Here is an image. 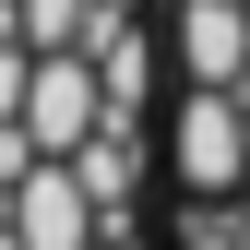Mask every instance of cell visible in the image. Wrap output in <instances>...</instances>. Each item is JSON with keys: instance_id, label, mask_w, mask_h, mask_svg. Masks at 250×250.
Returning <instances> with one entry per match:
<instances>
[{"instance_id": "8992f818", "label": "cell", "mask_w": 250, "mask_h": 250, "mask_svg": "<svg viewBox=\"0 0 250 250\" xmlns=\"http://www.w3.org/2000/svg\"><path fill=\"white\" fill-rule=\"evenodd\" d=\"M107 0H12V36L36 48V60H96V36H107Z\"/></svg>"}, {"instance_id": "7a4b0ae2", "label": "cell", "mask_w": 250, "mask_h": 250, "mask_svg": "<svg viewBox=\"0 0 250 250\" xmlns=\"http://www.w3.org/2000/svg\"><path fill=\"white\" fill-rule=\"evenodd\" d=\"M167 60L191 96H238L250 83V0H179L167 12Z\"/></svg>"}, {"instance_id": "9c48e42d", "label": "cell", "mask_w": 250, "mask_h": 250, "mask_svg": "<svg viewBox=\"0 0 250 250\" xmlns=\"http://www.w3.org/2000/svg\"><path fill=\"white\" fill-rule=\"evenodd\" d=\"M179 250H250V238L227 227V214H191V227H179Z\"/></svg>"}, {"instance_id": "277c9868", "label": "cell", "mask_w": 250, "mask_h": 250, "mask_svg": "<svg viewBox=\"0 0 250 250\" xmlns=\"http://www.w3.org/2000/svg\"><path fill=\"white\" fill-rule=\"evenodd\" d=\"M12 250H107V214L83 203V179L60 167V155L12 179Z\"/></svg>"}, {"instance_id": "3957f363", "label": "cell", "mask_w": 250, "mask_h": 250, "mask_svg": "<svg viewBox=\"0 0 250 250\" xmlns=\"http://www.w3.org/2000/svg\"><path fill=\"white\" fill-rule=\"evenodd\" d=\"M36 155H83L107 131V83H96V60H36V96H24V119H12Z\"/></svg>"}, {"instance_id": "6da1fadb", "label": "cell", "mask_w": 250, "mask_h": 250, "mask_svg": "<svg viewBox=\"0 0 250 250\" xmlns=\"http://www.w3.org/2000/svg\"><path fill=\"white\" fill-rule=\"evenodd\" d=\"M167 167H179V191H191L203 214L238 203V191H250V119H238V96H191V83H179V107H167Z\"/></svg>"}, {"instance_id": "52a82bcc", "label": "cell", "mask_w": 250, "mask_h": 250, "mask_svg": "<svg viewBox=\"0 0 250 250\" xmlns=\"http://www.w3.org/2000/svg\"><path fill=\"white\" fill-rule=\"evenodd\" d=\"M155 60H167V36H143V24H107V36H96L107 119H143V96H155Z\"/></svg>"}, {"instance_id": "8fae6325", "label": "cell", "mask_w": 250, "mask_h": 250, "mask_svg": "<svg viewBox=\"0 0 250 250\" xmlns=\"http://www.w3.org/2000/svg\"><path fill=\"white\" fill-rule=\"evenodd\" d=\"M107 250H131V238H107Z\"/></svg>"}, {"instance_id": "30bf717a", "label": "cell", "mask_w": 250, "mask_h": 250, "mask_svg": "<svg viewBox=\"0 0 250 250\" xmlns=\"http://www.w3.org/2000/svg\"><path fill=\"white\" fill-rule=\"evenodd\" d=\"M107 12H119V24H143V0H107Z\"/></svg>"}, {"instance_id": "ba28073f", "label": "cell", "mask_w": 250, "mask_h": 250, "mask_svg": "<svg viewBox=\"0 0 250 250\" xmlns=\"http://www.w3.org/2000/svg\"><path fill=\"white\" fill-rule=\"evenodd\" d=\"M24 96H36V48H24V36H0V131L24 119Z\"/></svg>"}, {"instance_id": "5b68a950", "label": "cell", "mask_w": 250, "mask_h": 250, "mask_svg": "<svg viewBox=\"0 0 250 250\" xmlns=\"http://www.w3.org/2000/svg\"><path fill=\"white\" fill-rule=\"evenodd\" d=\"M60 167L83 179V203L107 214V238H131V191H143V131H131V119H107V131L83 155H60Z\"/></svg>"}]
</instances>
